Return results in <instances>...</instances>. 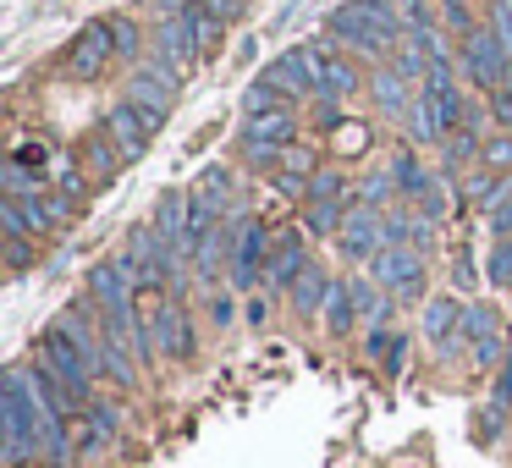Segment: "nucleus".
<instances>
[{"mask_svg": "<svg viewBox=\"0 0 512 468\" xmlns=\"http://www.w3.org/2000/svg\"><path fill=\"white\" fill-rule=\"evenodd\" d=\"M0 419H6V457L23 463L28 452H39V419H45V402L28 386V369H12L6 375V391H0Z\"/></svg>", "mask_w": 512, "mask_h": 468, "instance_id": "f257e3e1", "label": "nucleus"}, {"mask_svg": "<svg viewBox=\"0 0 512 468\" xmlns=\"http://www.w3.org/2000/svg\"><path fill=\"white\" fill-rule=\"evenodd\" d=\"M463 72L474 89L496 94L507 89V72H512V45L496 34V28H474V34L463 39Z\"/></svg>", "mask_w": 512, "mask_h": 468, "instance_id": "f03ea898", "label": "nucleus"}, {"mask_svg": "<svg viewBox=\"0 0 512 468\" xmlns=\"http://www.w3.org/2000/svg\"><path fill=\"white\" fill-rule=\"evenodd\" d=\"M111 56H116V34H111V23H89L67 50H61V78H72V83H94L105 67H111Z\"/></svg>", "mask_w": 512, "mask_h": 468, "instance_id": "7ed1b4c3", "label": "nucleus"}, {"mask_svg": "<svg viewBox=\"0 0 512 468\" xmlns=\"http://www.w3.org/2000/svg\"><path fill=\"white\" fill-rule=\"evenodd\" d=\"M149 50H155V56H144V67L166 72V78H177V83L188 78V67L199 61V50H193V34H188V23H182V12H177V17H160Z\"/></svg>", "mask_w": 512, "mask_h": 468, "instance_id": "20e7f679", "label": "nucleus"}, {"mask_svg": "<svg viewBox=\"0 0 512 468\" xmlns=\"http://www.w3.org/2000/svg\"><path fill=\"white\" fill-rule=\"evenodd\" d=\"M39 358H45V364L56 369V375L67 380V386L78 391L83 402H89V391H94V380H100V375H94V364L83 358V347L72 342V336L61 331V325H50V331L39 336Z\"/></svg>", "mask_w": 512, "mask_h": 468, "instance_id": "39448f33", "label": "nucleus"}, {"mask_svg": "<svg viewBox=\"0 0 512 468\" xmlns=\"http://www.w3.org/2000/svg\"><path fill=\"white\" fill-rule=\"evenodd\" d=\"M457 127H463V94H457L452 83H424L413 133L419 138H452Z\"/></svg>", "mask_w": 512, "mask_h": 468, "instance_id": "423d86ee", "label": "nucleus"}, {"mask_svg": "<svg viewBox=\"0 0 512 468\" xmlns=\"http://www.w3.org/2000/svg\"><path fill=\"white\" fill-rule=\"evenodd\" d=\"M369 270H375V287L380 292H397V298H419L424 292V265L413 248H380L375 259H369Z\"/></svg>", "mask_w": 512, "mask_h": 468, "instance_id": "0eeeda50", "label": "nucleus"}, {"mask_svg": "<svg viewBox=\"0 0 512 468\" xmlns=\"http://www.w3.org/2000/svg\"><path fill=\"white\" fill-rule=\"evenodd\" d=\"M309 56H314V83H320V94H314V100H353V94L364 89L358 67L342 56V50H331V45H309Z\"/></svg>", "mask_w": 512, "mask_h": 468, "instance_id": "6e6552de", "label": "nucleus"}, {"mask_svg": "<svg viewBox=\"0 0 512 468\" xmlns=\"http://www.w3.org/2000/svg\"><path fill=\"white\" fill-rule=\"evenodd\" d=\"M325 28H331V39H342V45L364 50V56H380V50H391V39L380 34V23L364 12V6H358V0H347L342 12L325 17Z\"/></svg>", "mask_w": 512, "mask_h": 468, "instance_id": "1a4fd4ad", "label": "nucleus"}, {"mask_svg": "<svg viewBox=\"0 0 512 468\" xmlns=\"http://www.w3.org/2000/svg\"><path fill=\"white\" fill-rule=\"evenodd\" d=\"M463 342L474 347V364L490 369L496 358H507V336H501V314L485 309V303H474V309H463Z\"/></svg>", "mask_w": 512, "mask_h": 468, "instance_id": "9d476101", "label": "nucleus"}, {"mask_svg": "<svg viewBox=\"0 0 512 468\" xmlns=\"http://www.w3.org/2000/svg\"><path fill=\"white\" fill-rule=\"evenodd\" d=\"M303 270H309V248H303V232H298V226H281V232L270 237L265 281H270V287H292Z\"/></svg>", "mask_w": 512, "mask_h": 468, "instance_id": "9b49d317", "label": "nucleus"}, {"mask_svg": "<svg viewBox=\"0 0 512 468\" xmlns=\"http://www.w3.org/2000/svg\"><path fill=\"white\" fill-rule=\"evenodd\" d=\"M380 248H386V215L353 204V210H347V226H342V254L347 259H375Z\"/></svg>", "mask_w": 512, "mask_h": 468, "instance_id": "f8f14e48", "label": "nucleus"}, {"mask_svg": "<svg viewBox=\"0 0 512 468\" xmlns=\"http://www.w3.org/2000/svg\"><path fill=\"white\" fill-rule=\"evenodd\" d=\"M105 133H111V144L122 149V160H138L149 149V138H155V127L144 122V116H138V105L133 100H122V105H111V111H105Z\"/></svg>", "mask_w": 512, "mask_h": 468, "instance_id": "ddd939ff", "label": "nucleus"}, {"mask_svg": "<svg viewBox=\"0 0 512 468\" xmlns=\"http://www.w3.org/2000/svg\"><path fill=\"white\" fill-rule=\"evenodd\" d=\"M133 292H138V281L127 276L122 265H94L89 270V303L100 314H127L133 309Z\"/></svg>", "mask_w": 512, "mask_h": 468, "instance_id": "4468645a", "label": "nucleus"}, {"mask_svg": "<svg viewBox=\"0 0 512 468\" xmlns=\"http://www.w3.org/2000/svg\"><path fill=\"white\" fill-rule=\"evenodd\" d=\"M28 386H34V397L45 402L50 413H61V419H72V413H83V408H89V402H83L78 391H72L67 380H61L56 369L45 364V358H34V364H28Z\"/></svg>", "mask_w": 512, "mask_h": 468, "instance_id": "2eb2a0df", "label": "nucleus"}, {"mask_svg": "<svg viewBox=\"0 0 512 468\" xmlns=\"http://www.w3.org/2000/svg\"><path fill=\"white\" fill-rule=\"evenodd\" d=\"M265 259H270V232L259 221H243V237H237V254H232V281L237 287H254Z\"/></svg>", "mask_w": 512, "mask_h": 468, "instance_id": "dca6fc26", "label": "nucleus"}, {"mask_svg": "<svg viewBox=\"0 0 512 468\" xmlns=\"http://www.w3.org/2000/svg\"><path fill=\"white\" fill-rule=\"evenodd\" d=\"M182 23H188V34H193V50H199V61H215L226 17L215 12L210 0H188V6H182Z\"/></svg>", "mask_w": 512, "mask_h": 468, "instance_id": "f3484780", "label": "nucleus"}, {"mask_svg": "<svg viewBox=\"0 0 512 468\" xmlns=\"http://www.w3.org/2000/svg\"><path fill=\"white\" fill-rule=\"evenodd\" d=\"M149 347L166 353V358H193V325H188V314H182L177 303L149 325Z\"/></svg>", "mask_w": 512, "mask_h": 468, "instance_id": "a211bd4d", "label": "nucleus"}, {"mask_svg": "<svg viewBox=\"0 0 512 468\" xmlns=\"http://www.w3.org/2000/svg\"><path fill=\"white\" fill-rule=\"evenodd\" d=\"M270 78L276 83H287L298 100H309V94H320V83H314V56H309V45H292L287 56H276L270 61Z\"/></svg>", "mask_w": 512, "mask_h": 468, "instance_id": "6ab92c4d", "label": "nucleus"}, {"mask_svg": "<svg viewBox=\"0 0 512 468\" xmlns=\"http://www.w3.org/2000/svg\"><path fill=\"white\" fill-rule=\"evenodd\" d=\"M78 160H83V171H89V177H94V182H111V177H116V171H122V166H127V160H122V149H116V144H111V133H105V127H94V133H89V138H83V149H78Z\"/></svg>", "mask_w": 512, "mask_h": 468, "instance_id": "aec40b11", "label": "nucleus"}, {"mask_svg": "<svg viewBox=\"0 0 512 468\" xmlns=\"http://www.w3.org/2000/svg\"><path fill=\"white\" fill-rule=\"evenodd\" d=\"M424 336H430L435 347H457V336H463V303L457 298H430L424 303Z\"/></svg>", "mask_w": 512, "mask_h": 468, "instance_id": "412c9836", "label": "nucleus"}, {"mask_svg": "<svg viewBox=\"0 0 512 468\" xmlns=\"http://www.w3.org/2000/svg\"><path fill=\"white\" fill-rule=\"evenodd\" d=\"M331 292H336V281L325 276L320 265H309L298 281H292V309H298V314H320L325 303H331Z\"/></svg>", "mask_w": 512, "mask_h": 468, "instance_id": "4be33fe9", "label": "nucleus"}, {"mask_svg": "<svg viewBox=\"0 0 512 468\" xmlns=\"http://www.w3.org/2000/svg\"><path fill=\"white\" fill-rule=\"evenodd\" d=\"M193 204H199L204 215H215V221H221L226 204H232V171H226V166H210V171H204L199 188H193Z\"/></svg>", "mask_w": 512, "mask_h": 468, "instance_id": "5701e85b", "label": "nucleus"}, {"mask_svg": "<svg viewBox=\"0 0 512 468\" xmlns=\"http://www.w3.org/2000/svg\"><path fill=\"white\" fill-rule=\"evenodd\" d=\"M369 89H375V105H380L386 116H408L413 105H419V100H408V78H402L397 67L375 72V83H369Z\"/></svg>", "mask_w": 512, "mask_h": 468, "instance_id": "b1692460", "label": "nucleus"}, {"mask_svg": "<svg viewBox=\"0 0 512 468\" xmlns=\"http://www.w3.org/2000/svg\"><path fill=\"white\" fill-rule=\"evenodd\" d=\"M292 100H298V94L265 72V78L248 83V100H243V105H248V116H265V111H292Z\"/></svg>", "mask_w": 512, "mask_h": 468, "instance_id": "393cba45", "label": "nucleus"}, {"mask_svg": "<svg viewBox=\"0 0 512 468\" xmlns=\"http://www.w3.org/2000/svg\"><path fill=\"white\" fill-rule=\"evenodd\" d=\"M391 182H397V199H413V204H419V193L430 188V171L419 166V155H413V149H402V155L391 160Z\"/></svg>", "mask_w": 512, "mask_h": 468, "instance_id": "a878e982", "label": "nucleus"}, {"mask_svg": "<svg viewBox=\"0 0 512 468\" xmlns=\"http://www.w3.org/2000/svg\"><path fill=\"white\" fill-rule=\"evenodd\" d=\"M6 160H12V166H23V171H39V177H50V166H61L56 138H23V144H17Z\"/></svg>", "mask_w": 512, "mask_h": 468, "instance_id": "bb28decb", "label": "nucleus"}, {"mask_svg": "<svg viewBox=\"0 0 512 468\" xmlns=\"http://www.w3.org/2000/svg\"><path fill=\"white\" fill-rule=\"evenodd\" d=\"M347 210H353V204H336V199H303V226H309V232H342L347 226Z\"/></svg>", "mask_w": 512, "mask_h": 468, "instance_id": "cd10ccee", "label": "nucleus"}, {"mask_svg": "<svg viewBox=\"0 0 512 468\" xmlns=\"http://www.w3.org/2000/svg\"><path fill=\"white\" fill-rule=\"evenodd\" d=\"M463 199L474 204V210H496L501 199H512V182L507 177H490V171H474L463 188Z\"/></svg>", "mask_w": 512, "mask_h": 468, "instance_id": "c85d7f7f", "label": "nucleus"}, {"mask_svg": "<svg viewBox=\"0 0 512 468\" xmlns=\"http://www.w3.org/2000/svg\"><path fill=\"white\" fill-rule=\"evenodd\" d=\"M369 353H375L391 375H402V364H408V336H402V331L391 336V331H380V325H375V331H369Z\"/></svg>", "mask_w": 512, "mask_h": 468, "instance_id": "c756f323", "label": "nucleus"}, {"mask_svg": "<svg viewBox=\"0 0 512 468\" xmlns=\"http://www.w3.org/2000/svg\"><path fill=\"white\" fill-rule=\"evenodd\" d=\"M353 320H358V298H353V287H347V281H336L331 303H325V325H331L336 336H347V331H353Z\"/></svg>", "mask_w": 512, "mask_h": 468, "instance_id": "7c9ffc66", "label": "nucleus"}, {"mask_svg": "<svg viewBox=\"0 0 512 468\" xmlns=\"http://www.w3.org/2000/svg\"><path fill=\"white\" fill-rule=\"evenodd\" d=\"M331 149H336V155H364V149H369V127L364 122H336L331 127Z\"/></svg>", "mask_w": 512, "mask_h": 468, "instance_id": "2f4dec72", "label": "nucleus"}, {"mask_svg": "<svg viewBox=\"0 0 512 468\" xmlns=\"http://www.w3.org/2000/svg\"><path fill=\"white\" fill-rule=\"evenodd\" d=\"M446 210H452V182H435L430 177V188L419 193V215H424V221H441Z\"/></svg>", "mask_w": 512, "mask_h": 468, "instance_id": "473e14b6", "label": "nucleus"}, {"mask_svg": "<svg viewBox=\"0 0 512 468\" xmlns=\"http://www.w3.org/2000/svg\"><path fill=\"white\" fill-rule=\"evenodd\" d=\"M485 281L490 287H512V237H501L496 254L485 259Z\"/></svg>", "mask_w": 512, "mask_h": 468, "instance_id": "72a5a7b5", "label": "nucleus"}, {"mask_svg": "<svg viewBox=\"0 0 512 468\" xmlns=\"http://www.w3.org/2000/svg\"><path fill=\"white\" fill-rule=\"evenodd\" d=\"M111 34H116V56H127V61H133L138 50H144V34H138V23H133V17H111Z\"/></svg>", "mask_w": 512, "mask_h": 468, "instance_id": "f704fd0d", "label": "nucleus"}, {"mask_svg": "<svg viewBox=\"0 0 512 468\" xmlns=\"http://www.w3.org/2000/svg\"><path fill=\"white\" fill-rule=\"evenodd\" d=\"M303 199H336V204H353V193H347V177H336V171H325V177L309 182V193Z\"/></svg>", "mask_w": 512, "mask_h": 468, "instance_id": "c9c22d12", "label": "nucleus"}, {"mask_svg": "<svg viewBox=\"0 0 512 468\" xmlns=\"http://www.w3.org/2000/svg\"><path fill=\"white\" fill-rule=\"evenodd\" d=\"M474 133H468V127H457L452 138H446V166H468V160H474Z\"/></svg>", "mask_w": 512, "mask_h": 468, "instance_id": "e433bc0d", "label": "nucleus"}, {"mask_svg": "<svg viewBox=\"0 0 512 468\" xmlns=\"http://www.w3.org/2000/svg\"><path fill=\"white\" fill-rule=\"evenodd\" d=\"M479 155H485V166L507 171V166H512V138H490V144L479 149Z\"/></svg>", "mask_w": 512, "mask_h": 468, "instance_id": "4c0bfd02", "label": "nucleus"}, {"mask_svg": "<svg viewBox=\"0 0 512 468\" xmlns=\"http://www.w3.org/2000/svg\"><path fill=\"white\" fill-rule=\"evenodd\" d=\"M6 259H12V270H28V265H34V248H28V237H6Z\"/></svg>", "mask_w": 512, "mask_h": 468, "instance_id": "58836bf2", "label": "nucleus"}, {"mask_svg": "<svg viewBox=\"0 0 512 468\" xmlns=\"http://www.w3.org/2000/svg\"><path fill=\"white\" fill-rule=\"evenodd\" d=\"M490 232H496V237H512V199H501L496 210H490Z\"/></svg>", "mask_w": 512, "mask_h": 468, "instance_id": "ea45409f", "label": "nucleus"}, {"mask_svg": "<svg viewBox=\"0 0 512 468\" xmlns=\"http://www.w3.org/2000/svg\"><path fill=\"white\" fill-rule=\"evenodd\" d=\"M232 314H237L232 298H226V292H215V298H210V320H215V325H232Z\"/></svg>", "mask_w": 512, "mask_h": 468, "instance_id": "a19ab883", "label": "nucleus"}, {"mask_svg": "<svg viewBox=\"0 0 512 468\" xmlns=\"http://www.w3.org/2000/svg\"><path fill=\"white\" fill-rule=\"evenodd\" d=\"M490 111H496L501 122L512 127V89H496V94H490Z\"/></svg>", "mask_w": 512, "mask_h": 468, "instance_id": "79ce46f5", "label": "nucleus"}, {"mask_svg": "<svg viewBox=\"0 0 512 468\" xmlns=\"http://www.w3.org/2000/svg\"><path fill=\"white\" fill-rule=\"evenodd\" d=\"M248 320H254V325H265V320H270V303H265V298H259V303H248Z\"/></svg>", "mask_w": 512, "mask_h": 468, "instance_id": "37998d69", "label": "nucleus"}, {"mask_svg": "<svg viewBox=\"0 0 512 468\" xmlns=\"http://www.w3.org/2000/svg\"><path fill=\"white\" fill-rule=\"evenodd\" d=\"M441 6H463V0H441Z\"/></svg>", "mask_w": 512, "mask_h": 468, "instance_id": "c03bdc74", "label": "nucleus"}]
</instances>
